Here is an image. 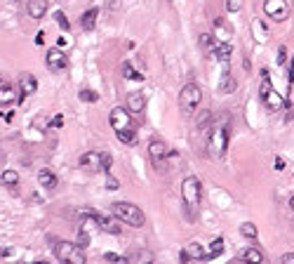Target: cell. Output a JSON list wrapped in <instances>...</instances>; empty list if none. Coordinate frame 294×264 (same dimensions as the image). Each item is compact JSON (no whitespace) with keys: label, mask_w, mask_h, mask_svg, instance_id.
I'll return each instance as SVG.
<instances>
[{"label":"cell","mask_w":294,"mask_h":264,"mask_svg":"<svg viewBox=\"0 0 294 264\" xmlns=\"http://www.w3.org/2000/svg\"><path fill=\"white\" fill-rule=\"evenodd\" d=\"M111 212H113V217H118L120 222H125V224H129V227H135V229H141L146 224V215L141 212V208H137L135 203L118 201L111 205Z\"/></svg>","instance_id":"cell-1"},{"label":"cell","mask_w":294,"mask_h":264,"mask_svg":"<svg viewBox=\"0 0 294 264\" xmlns=\"http://www.w3.org/2000/svg\"><path fill=\"white\" fill-rule=\"evenodd\" d=\"M181 198H184V205L191 212V217H196L198 208H200V198H202L200 179L193 177V175H189V177L181 182Z\"/></svg>","instance_id":"cell-2"},{"label":"cell","mask_w":294,"mask_h":264,"mask_svg":"<svg viewBox=\"0 0 294 264\" xmlns=\"http://www.w3.org/2000/svg\"><path fill=\"white\" fill-rule=\"evenodd\" d=\"M55 257L62 264H87L85 250L78 243H71V241H57L55 246Z\"/></svg>","instance_id":"cell-3"},{"label":"cell","mask_w":294,"mask_h":264,"mask_svg":"<svg viewBox=\"0 0 294 264\" xmlns=\"http://www.w3.org/2000/svg\"><path fill=\"white\" fill-rule=\"evenodd\" d=\"M261 87H259V97H261L263 106L271 111V113H278V111H282V106H285V102H282V94H278L276 90H273V83H271V76L269 71L263 68L261 71Z\"/></svg>","instance_id":"cell-4"},{"label":"cell","mask_w":294,"mask_h":264,"mask_svg":"<svg viewBox=\"0 0 294 264\" xmlns=\"http://www.w3.org/2000/svg\"><path fill=\"white\" fill-rule=\"evenodd\" d=\"M207 149H209V156L212 158H224L228 151V128L224 123L215 125L209 130V137H207Z\"/></svg>","instance_id":"cell-5"},{"label":"cell","mask_w":294,"mask_h":264,"mask_svg":"<svg viewBox=\"0 0 294 264\" xmlns=\"http://www.w3.org/2000/svg\"><path fill=\"white\" fill-rule=\"evenodd\" d=\"M200 102H202V90L196 83H186V85L181 87V92H179V109H181V113L191 116V113L198 109Z\"/></svg>","instance_id":"cell-6"},{"label":"cell","mask_w":294,"mask_h":264,"mask_svg":"<svg viewBox=\"0 0 294 264\" xmlns=\"http://www.w3.org/2000/svg\"><path fill=\"white\" fill-rule=\"evenodd\" d=\"M109 123L113 125L116 132H137V123L132 121L129 111L125 106H116V109L109 113Z\"/></svg>","instance_id":"cell-7"},{"label":"cell","mask_w":294,"mask_h":264,"mask_svg":"<svg viewBox=\"0 0 294 264\" xmlns=\"http://www.w3.org/2000/svg\"><path fill=\"white\" fill-rule=\"evenodd\" d=\"M148 158L153 163V167L158 172H165L167 167V158H170V149L163 139H151L148 141Z\"/></svg>","instance_id":"cell-8"},{"label":"cell","mask_w":294,"mask_h":264,"mask_svg":"<svg viewBox=\"0 0 294 264\" xmlns=\"http://www.w3.org/2000/svg\"><path fill=\"white\" fill-rule=\"evenodd\" d=\"M263 12L269 14L273 21H285L292 12V7H289L287 0H266L263 3Z\"/></svg>","instance_id":"cell-9"},{"label":"cell","mask_w":294,"mask_h":264,"mask_svg":"<svg viewBox=\"0 0 294 264\" xmlns=\"http://www.w3.org/2000/svg\"><path fill=\"white\" fill-rule=\"evenodd\" d=\"M45 64H47V68L49 71H64V68H68V57L64 55L62 50H57V47H52V50H47V55H45Z\"/></svg>","instance_id":"cell-10"},{"label":"cell","mask_w":294,"mask_h":264,"mask_svg":"<svg viewBox=\"0 0 294 264\" xmlns=\"http://www.w3.org/2000/svg\"><path fill=\"white\" fill-rule=\"evenodd\" d=\"M80 167L87 172H101L104 165H101V154L99 151H87V154L80 156Z\"/></svg>","instance_id":"cell-11"},{"label":"cell","mask_w":294,"mask_h":264,"mask_svg":"<svg viewBox=\"0 0 294 264\" xmlns=\"http://www.w3.org/2000/svg\"><path fill=\"white\" fill-rule=\"evenodd\" d=\"M92 217H94V222H97V227L101 229V231L113 233V236H118V233L123 231V229H120V224H118V222L113 220V217L101 215V212H92Z\"/></svg>","instance_id":"cell-12"},{"label":"cell","mask_w":294,"mask_h":264,"mask_svg":"<svg viewBox=\"0 0 294 264\" xmlns=\"http://www.w3.org/2000/svg\"><path fill=\"white\" fill-rule=\"evenodd\" d=\"M125 109L129 111V113H141V111L146 109V94L144 92H129L127 99H125Z\"/></svg>","instance_id":"cell-13"},{"label":"cell","mask_w":294,"mask_h":264,"mask_svg":"<svg viewBox=\"0 0 294 264\" xmlns=\"http://www.w3.org/2000/svg\"><path fill=\"white\" fill-rule=\"evenodd\" d=\"M36 90H38L36 76H33V74H21V76H19V94H21V99L36 94Z\"/></svg>","instance_id":"cell-14"},{"label":"cell","mask_w":294,"mask_h":264,"mask_svg":"<svg viewBox=\"0 0 294 264\" xmlns=\"http://www.w3.org/2000/svg\"><path fill=\"white\" fill-rule=\"evenodd\" d=\"M49 0H26V14L31 19H43L47 14Z\"/></svg>","instance_id":"cell-15"},{"label":"cell","mask_w":294,"mask_h":264,"mask_svg":"<svg viewBox=\"0 0 294 264\" xmlns=\"http://www.w3.org/2000/svg\"><path fill=\"white\" fill-rule=\"evenodd\" d=\"M191 259H205V248L200 246V243H189V246L181 250V262H191Z\"/></svg>","instance_id":"cell-16"},{"label":"cell","mask_w":294,"mask_h":264,"mask_svg":"<svg viewBox=\"0 0 294 264\" xmlns=\"http://www.w3.org/2000/svg\"><path fill=\"white\" fill-rule=\"evenodd\" d=\"M38 182H40V186L47 191L57 189V175L52 170H47V167H43V170H38Z\"/></svg>","instance_id":"cell-17"},{"label":"cell","mask_w":294,"mask_h":264,"mask_svg":"<svg viewBox=\"0 0 294 264\" xmlns=\"http://www.w3.org/2000/svg\"><path fill=\"white\" fill-rule=\"evenodd\" d=\"M235 87H238V83H235V78L231 76V71H224V76H221V80H219V92L221 94H233L235 92Z\"/></svg>","instance_id":"cell-18"},{"label":"cell","mask_w":294,"mask_h":264,"mask_svg":"<svg viewBox=\"0 0 294 264\" xmlns=\"http://www.w3.org/2000/svg\"><path fill=\"white\" fill-rule=\"evenodd\" d=\"M238 259L245 264H263V252L259 248H247L245 252H240Z\"/></svg>","instance_id":"cell-19"},{"label":"cell","mask_w":294,"mask_h":264,"mask_svg":"<svg viewBox=\"0 0 294 264\" xmlns=\"http://www.w3.org/2000/svg\"><path fill=\"white\" fill-rule=\"evenodd\" d=\"M97 17H99V10H97V7L87 10V12L80 17V26H83L85 31H92L94 26H97Z\"/></svg>","instance_id":"cell-20"},{"label":"cell","mask_w":294,"mask_h":264,"mask_svg":"<svg viewBox=\"0 0 294 264\" xmlns=\"http://www.w3.org/2000/svg\"><path fill=\"white\" fill-rule=\"evenodd\" d=\"M21 102V94H19V90H14V87L5 85L0 87V104H12V102Z\"/></svg>","instance_id":"cell-21"},{"label":"cell","mask_w":294,"mask_h":264,"mask_svg":"<svg viewBox=\"0 0 294 264\" xmlns=\"http://www.w3.org/2000/svg\"><path fill=\"white\" fill-rule=\"evenodd\" d=\"M0 184L7 186V189H17L19 186V172L17 170H5L0 175Z\"/></svg>","instance_id":"cell-22"},{"label":"cell","mask_w":294,"mask_h":264,"mask_svg":"<svg viewBox=\"0 0 294 264\" xmlns=\"http://www.w3.org/2000/svg\"><path fill=\"white\" fill-rule=\"evenodd\" d=\"M221 252H224V241H221V238H215L212 243H209L207 250H205V259H202V262H209V259L219 257Z\"/></svg>","instance_id":"cell-23"},{"label":"cell","mask_w":294,"mask_h":264,"mask_svg":"<svg viewBox=\"0 0 294 264\" xmlns=\"http://www.w3.org/2000/svg\"><path fill=\"white\" fill-rule=\"evenodd\" d=\"M231 52H233V47L228 43H219L215 47V55H217V59L219 62H226L228 64V59H231Z\"/></svg>","instance_id":"cell-24"},{"label":"cell","mask_w":294,"mask_h":264,"mask_svg":"<svg viewBox=\"0 0 294 264\" xmlns=\"http://www.w3.org/2000/svg\"><path fill=\"white\" fill-rule=\"evenodd\" d=\"M135 262L137 264H153V255H151L148 248H139L137 255H135Z\"/></svg>","instance_id":"cell-25"},{"label":"cell","mask_w":294,"mask_h":264,"mask_svg":"<svg viewBox=\"0 0 294 264\" xmlns=\"http://www.w3.org/2000/svg\"><path fill=\"white\" fill-rule=\"evenodd\" d=\"M200 47L202 50H209V52H215V47H217L215 33H200Z\"/></svg>","instance_id":"cell-26"},{"label":"cell","mask_w":294,"mask_h":264,"mask_svg":"<svg viewBox=\"0 0 294 264\" xmlns=\"http://www.w3.org/2000/svg\"><path fill=\"white\" fill-rule=\"evenodd\" d=\"M240 233H243L245 238H257V236H259L257 224H252V222H243V227H240Z\"/></svg>","instance_id":"cell-27"},{"label":"cell","mask_w":294,"mask_h":264,"mask_svg":"<svg viewBox=\"0 0 294 264\" xmlns=\"http://www.w3.org/2000/svg\"><path fill=\"white\" fill-rule=\"evenodd\" d=\"M104 259H106V262H111V264H132V262H129V257H123V255H116V252H106Z\"/></svg>","instance_id":"cell-28"},{"label":"cell","mask_w":294,"mask_h":264,"mask_svg":"<svg viewBox=\"0 0 294 264\" xmlns=\"http://www.w3.org/2000/svg\"><path fill=\"white\" fill-rule=\"evenodd\" d=\"M123 74H125V78H127V80H132V78H135V80H141V78H144V76L137 74L135 68H132V64H129V62L123 64Z\"/></svg>","instance_id":"cell-29"},{"label":"cell","mask_w":294,"mask_h":264,"mask_svg":"<svg viewBox=\"0 0 294 264\" xmlns=\"http://www.w3.org/2000/svg\"><path fill=\"white\" fill-rule=\"evenodd\" d=\"M116 137L123 144H137V132H116Z\"/></svg>","instance_id":"cell-30"},{"label":"cell","mask_w":294,"mask_h":264,"mask_svg":"<svg viewBox=\"0 0 294 264\" xmlns=\"http://www.w3.org/2000/svg\"><path fill=\"white\" fill-rule=\"evenodd\" d=\"M55 19H57V24L62 26L64 31H68V29H71V24H68V19H66V14H64V12H55Z\"/></svg>","instance_id":"cell-31"},{"label":"cell","mask_w":294,"mask_h":264,"mask_svg":"<svg viewBox=\"0 0 294 264\" xmlns=\"http://www.w3.org/2000/svg\"><path fill=\"white\" fill-rule=\"evenodd\" d=\"M80 99H83V102H97L99 94L92 92V90H83V92H80Z\"/></svg>","instance_id":"cell-32"},{"label":"cell","mask_w":294,"mask_h":264,"mask_svg":"<svg viewBox=\"0 0 294 264\" xmlns=\"http://www.w3.org/2000/svg\"><path fill=\"white\" fill-rule=\"evenodd\" d=\"M276 62L280 64V66H282V64H287V47H285V45L278 50V59H276Z\"/></svg>","instance_id":"cell-33"},{"label":"cell","mask_w":294,"mask_h":264,"mask_svg":"<svg viewBox=\"0 0 294 264\" xmlns=\"http://www.w3.org/2000/svg\"><path fill=\"white\" fill-rule=\"evenodd\" d=\"M111 163H113V160H111V156L109 154H101V165H104V172H109Z\"/></svg>","instance_id":"cell-34"},{"label":"cell","mask_w":294,"mask_h":264,"mask_svg":"<svg viewBox=\"0 0 294 264\" xmlns=\"http://www.w3.org/2000/svg\"><path fill=\"white\" fill-rule=\"evenodd\" d=\"M106 186H109L111 191H116L120 184H118V179H116V177H111V175H109V182H106Z\"/></svg>","instance_id":"cell-35"},{"label":"cell","mask_w":294,"mask_h":264,"mask_svg":"<svg viewBox=\"0 0 294 264\" xmlns=\"http://www.w3.org/2000/svg\"><path fill=\"white\" fill-rule=\"evenodd\" d=\"M282 264H294V252H285L282 255Z\"/></svg>","instance_id":"cell-36"},{"label":"cell","mask_w":294,"mask_h":264,"mask_svg":"<svg viewBox=\"0 0 294 264\" xmlns=\"http://www.w3.org/2000/svg\"><path fill=\"white\" fill-rule=\"evenodd\" d=\"M49 125H52V128H62V125H64V118H62V116L52 118V123H49Z\"/></svg>","instance_id":"cell-37"},{"label":"cell","mask_w":294,"mask_h":264,"mask_svg":"<svg viewBox=\"0 0 294 264\" xmlns=\"http://www.w3.org/2000/svg\"><path fill=\"white\" fill-rule=\"evenodd\" d=\"M45 43V33H38L36 36V45H43Z\"/></svg>","instance_id":"cell-38"},{"label":"cell","mask_w":294,"mask_h":264,"mask_svg":"<svg viewBox=\"0 0 294 264\" xmlns=\"http://www.w3.org/2000/svg\"><path fill=\"white\" fill-rule=\"evenodd\" d=\"M276 167H278V170H285V160H282V158H276Z\"/></svg>","instance_id":"cell-39"},{"label":"cell","mask_w":294,"mask_h":264,"mask_svg":"<svg viewBox=\"0 0 294 264\" xmlns=\"http://www.w3.org/2000/svg\"><path fill=\"white\" fill-rule=\"evenodd\" d=\"M289 83H294V57H292V66H289Z\"/></svg>","instance_id":"cell-40"},{"label":"cell","mask_w":294,"mask_h":264,"mask_svg":"<svg viewBox=\"0 0 294 264\" xmlns=\"http://www.w3.org/2000/svg\"><path fill=\"white\" fill-rule=\"evenodd\" d=\"M228 7H231V10H238V3H235V0H231V3H228Z\"/></svg>","instance_id":"cell-41"},{"label":"cell","mask_w":294,"mask_h":264,"mask_svg":"<svg viewBox=\"0 0 294 264\" xmlns=\"http://www.w3.org/2000/svg\"><path fill=\"white\" fill-rule=\"evenodd\" d=\"M0 87H5V78L3 76H0Z\"/></svg>","instance_id":"cell-42"},{"label":"cell","mask_w":294,"mask_h":264,"mask_svg":"<svg viewBox=\"0 0 294 264\" xmlns=\"http://www.w3.org/2000/svg\"><path fill=\"white\" fill-rule=\"evenodd\" d=\"M289 208H292V210H294V196H292V198H289Z\"/></svg>","instance_id":"cell-43"},{"label":"cell","mask_w":294,"mask_h":264,"mask_svg":"<svg viewBox=\"0 0 294 264\" xmlns=\"http://www.w3.org/2000/svg\"><path fill=\"white\" fill-rule=\"evenodd\" d=\"M29 264H49V262H43V259H40V262H29Z\"/></svg>","instance_id":"cell-44"}]
</instances>
